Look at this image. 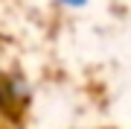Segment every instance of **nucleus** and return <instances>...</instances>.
Masks as SVG:
<instances>
[{"mask_svg":"<svg viewBox=\"0 0 131 129\" xmlns=\"http://www.w3.org/2000/svg\"><path fill=\"white\" fill-rule=\"evenodd\" d=\"M61 3H64V6H84L88 0H61Z\"/></svg>","mask_w":131,"mask_h":129,"instance_id":"1","label":"nucleus"}]
</instances>
